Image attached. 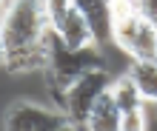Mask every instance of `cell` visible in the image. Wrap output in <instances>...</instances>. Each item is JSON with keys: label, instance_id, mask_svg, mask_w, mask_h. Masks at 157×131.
I'll use <instances>...</instances> for the list:
<instances>
[{"label": "cell", "instance_id": "6da1fadb", "mask_svg": "<svg viewBox=\"0 0 157 131\" xmlns=\"http://www.w3.org/2000/svg\"><path fill=\"white\" fill-rule=\"evenodd\" d=\"M49 29L52 23L43 0H6L0 20V49L6 71H43Z\"/></svg>", "mask_w": 157, "mask_h": 131}, {"label": "cell", "instance_id": "7a4b0ae2", "mask_svg": "<svg viewBox=\"0 0 157 131\" xmlns=\"http://www.w3.org/2000/svg\"><path fill=\"white\" fill-rule=\"evenodd\" d=\"M91 69H109V57H106L103 46L91 43V46H83V49H71V46L63 43V37L54 29H49L43 74H46V83H49V91L60 94V103H63L66 88Z\"/></svg>", "mask_w": 157, "mask_h": 131}, {"label": "cell", "instance_id": "3957f363", "mask_svg": "<svg viewBox=\"0 0 157 131\" xmlns=\"http://www.w3.org/2000/svg\"><path fill=\"white\" fill-rule=\"evenodd\" d=\"M112 43L132 60H157V23L140 14V9L112 20Z\"/></svg>", "mask_w": 157, "mask_h": 131}, {"label": "cell", "instance_id": "277c9868", "mask_svg": "<svg viewBox=\"0 0 157 131\" xmlns=\"http://www.w3.org/2000/svg\"><path fill=\"white\" fill-rule=\"evenodd\" d=\"M112 71L109 69H91L83 77H77L63 94V111L69 114V120L75 123V128H86V120L91 114V106L97 103V97L112 86Z\"/></svg>", "mask_w": 157, "mask_h": 131}, {"label": "cell", "instance_id": "5b68a950", "mask_svg": "<svg viewBox=\"0 0 157 131\" xmlns=\"http://www.w3.org/2000/svg\"><path fill=\"white\" fill-rule=\"evenodd\" d=\"M3 128L6 131H66V128H75V123L60 108H49V106H40V103L20 100L6 108Z\"/></svg>", "mask_w": 157, "mask_h": 131}, {"label": "cell", "instance_id": "8992f818", "mask_svg": "<svg viewBox=\"0 0 157 131\" xmlns=\"http://www.w3.org/2000/svg\"><path fill=\"white\" fill-rule=\"evenodd\" d=\"M94 32V43L106 46L112 40V0H71Z\"/></svg>", "mask_w": 157, "mask_h": 131}, {"label": "cell", "instance_id": "52a82bcc", "mask_svg": "<svg viewBox=\"0 0 157 131\" xmlns=\"http://www.w3.org/2000/svg\"><path fill=\"white\" fill-rule=\"evenodd\" d=\"M120 125H123V111H120L112 88H106L97 97V103L91 106L86 128H91V131H120Z\"/></svg>", "mask_w": 157, "mask_h": 131}, {"label": "cell", "instance_id": "ba28073f", "mask_svg": "<svg viewBox=\"0 0 157 131\" xmlns=\"http://www.w3.org/2000/svg\"><path fill=\"white\" fill-rule=\"evenodd\" d=\"M54 32L63 37V43L71 46V49H83V46H91L94 43V32H91L89 20L83 17V12L77 6L69 9V14L63 17L60 26H54Z\"/></svg>", "mask_w": 157, "mask_h": 131}, {"label": "cell", "instance_id": "9c48e42d", "mask_svg": "<svg viewBox=\"0 0 157 131\" xmlns=\"http://www.w3.org/2000/svg\"><path fill=\"white\" fill-rule=\"evenodd\" d=\"M126 71L134 80V86L143 94V100L149 106L157 103V60H132Z\"/></svg>", "mask_w": 157, "mask_h": 131}, {"label": "cell", "instance_id": "30bf717a", "mask_svg": "<svg viewBox=\"0 0 157 131\" xmlns=\"http://www.w3.org/2000/svg\"><path fill=\"white\" fill-rule=\"evenodd\" d=\"M112 94H114V100H117V106H120V111H134V108H146L149 103L143 100V94L137 91V86H134V80L128 77V71H120V74H114V80H112Z\"/></svg>", "mask_w": 157, "mask_h": 131}, {"label": "cell", "instance_id": "8fae6325", "mask_svg": "<svg viewBox=\"0 0 157 131\" xmlns=\"http://www.w3.org/2000/svg\"><path fill=\"white\" fill-rule=\"evenodd\" d=\"M43 6H46L49 23H52V29H54V26H60V23H63V17L69 14V9L75 6V3H71V0H43Z\"/></svg>", "mask_w": 157, "mask_h": 131}, {"label": "cell", "instance_id": "7c38bea8", "mask_svg": "<svg viewBox=\"0 0 157 131\" xmlns=\"http://www.w3.org/2000/svg\"><path fill=\"white\" fill-rule=\"evenodd\" d=\"M149 128V120H146V108H134L123 114V125L120 131H146Z\"/></svg>", "mask_w": 157, "mask_h": 131}, {"label": "cell", "instance_id": "4fadbf2b", "mask_svg": "<svg viewBox=\"0 0 157 131\" xmlns=\"http://www.w3.org/2000/svg\"><path fill=\"white\" fill-rule=\"evenodd\" d=\"M137 9H140L143 17H149L151 23H157V0H137Z\"/></svg>", "mask_w": 157, "mask_h": 131}, {"label": "cell", "instance_id": "5bb4252c", "mask_svg": "<svg viewBox=\"0 0 157 131\" xmlns=\"http://www.w3.org/2000/svg\"><path fill=\"white\" fill-rule=\"evenodd\" d=\"M151 106H154V114H157V103H151Z\"/></svg>", "mask_w": 157, "mask_h": 131}]
</instances>
